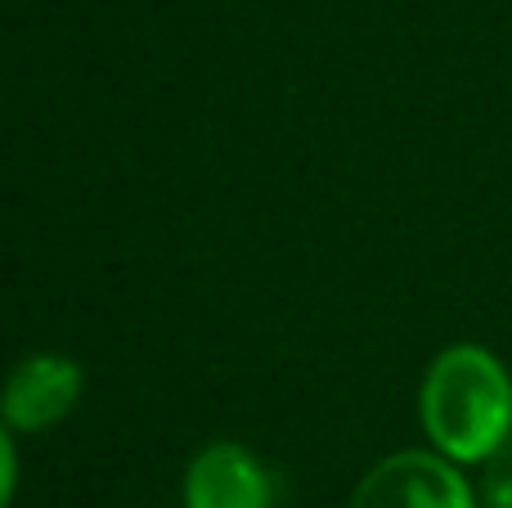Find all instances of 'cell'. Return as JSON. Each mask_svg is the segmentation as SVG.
Wrapping results in <instances>:
<instances>
[{"instance_id":"6","label":"cell","mask_w":512,"mask_h":508,"mask_svg":"<svg viewBox=\"0 0 512 508\" xmlns=\"http://www.w3.org/2000/svg\"><path fill=\"white\" fill-rule=\"evenodd\" d=\"M18 432L0 419V508L14 504L18 495Z\"/></svg>"},{"instance_id":"5","label":"cell","mask_w":512,"mask_h":508,"mask_svg":"<svg viewBox=\"0 0 512 508\" xmlns=\"http://www.w3.org/2000/svg\"><path fill=\"white\" fill-rule=\"evenodd\" d=\"M477 495H481V508H512V437L481 464Z\"/></svg>"},{"instance_id":"4","label":"cell","mask_w":512,"mask_h":508,"mask_svg":"<svg viewBox=\"0 0 512 508\" xmlns=\"http://www.w3.org/2000/svg\"><path fill=\"white\" fill-rule=\"evenodd\" d=\"M185 508H274V473L243 441H207L185 468Z\"/></svg>"},{"instance_id":"2","label":"cell","mask_w":512,"mask_h":508,"mask_svg":"<svg viewBox=\"0 0 512 508\" xmlns=\"http://www.w3.org/2000/svg\"><path fill=\"white\" fill-rule=\"evenodd\" d=\"M346 508H481L477 482L441 450H396L355 482Z\"/></svg>"},{"instance_id":"3","label":"cell","mask_w":512,"mask_h":508,"mask_svg":"<svg viewBox=\"0 0 512 508\" xmlns=\"http://www.w3.org/2000/svg\"><path fill=\"white\" fill-rule=\"evenodd\" d=\"M86 396V369L63 351H32L9 369L0 387V419L18 437H41L72 419V410Z\"/></svg>"},{"instance_id":"1","label":"cell","mask_w":512,"mask_h":508,"mask_svg":"<svg viewBox=\"0 0 512 508\" xmlns=\"http://www.w3.org/2000/svg\"><path fill=\"white\" fill-rule=\"evenodd\" d=\"M418 423L432 450L481 468L512 437V369L481 342H450L423 369Z\"/></svg>"}]
</instances>
